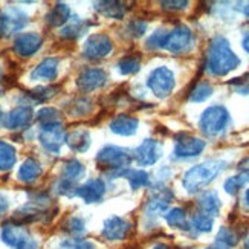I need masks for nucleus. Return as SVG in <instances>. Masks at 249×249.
Here are the masks:
<instances>
[{"mask_svg":"<svg viewBox=\"0 0 249 249\" xmlns=\"http://www.w3.org/2000/svg\"><path fill=\"white\" fill-rule=\"evenodd\" d=\"M28 25V16L18 8H5L0 11V36L11 37Z\"/></svg>","mask_w":249,"mask_h":249,"instance_id":"obj_7","label":"nucleus"},{"mask_svg":"<svg viewBox=\"0 0 249 249\" xmlns=\"http://www.w3.org/2000/svg\"><path fill=\"white\" fill-rule=\"evenodd\" d=\"M60 249H95V245L83 239H68L61 242Z\"/></svg>","mask_w":249,"mask_h":249,"instance_id":"obj_41","label":"nucleus"},{"mask_svg":"<svg viewBox=\"0 0 249 249\" xmlns=\"http://www.w3.org/2000/svg\"><path fill=\"white\" fill-rule=\"evenodd\" d=\"M147 86L158 98H167L176 86L175 73L167 66H159L148 75Z\"/></svg>","mask_w":249,"mask_h":249,"instance_id":"obj_6","label":"nucleus"},{"mask_svg":"<svg viewBox=\"0 0 249 249\" xmlns=\"http://www.w3.org/2000/svg\"><path fill=\"white\" fill-rule=\"evenodd\" d=\"M84 171H86V168H84V165L81 164L80 160L71 159L63 167V179H68L71 182L77 183L78 179L84 176Z\"/></svg>","mask_w":249,"mask_h":249,"instance_id":"obj_29","label":"nucleus"},{"mask_svg":"<svg viewBox=\"0 0 249 249\" xmlns=\"http://www.w3.org/2000/svg\"><path fill=\"white\" fill-rule=\"evenodd\" d=\"M2 242L13 248V249H38V243L31 232L20 223H6L3 225L2 232Z\"/></svg>","mask_w":249,"mask_h":249,"instance_id":"obj_5","label":"nucleus"},{"mask_svg":"<svg viewBox=\"0 0 249 249\" xmlns=\"http://www.w3.org/2000/svg\"><path fill=\"white\" fill-rule=\"evenodd\" d=\"M113 45L109 36L106 34H93L84 43L83 53L89 60H100L107 57L112 52Z\"/></svg>","mask_w":249,"mask_h":249,"instance_id":"obj_10","label":"nucleus"},{"mask_svg":"<svg viewBox=\"0 0 249 249\" xmlns=\"http://www.w3.org/2000/svg\"><path fill=\"white\" fill-rule=\"evenodd\" d=\"M71 20V9L66 3H57L49 13L46 14V23L49 26H63L64 23H68Z\"/></svg>","mask_w":249,"mask_h":249,"instance_id":"obj_24","label":"nucleus"},{"mask_svg":"<svg viewBox=\"0 0 249 249\" xmlns=\"http://www.w3.org/2000/svg\"><path fill=\"white\" fill-rule=\"evenodd\" d=\"M230 120H231L230 112L225 106H220V104L211 106L207 110H203L200 116V121H199L200 132L205 136L214 138L220 135L223 130L228 127Z\"/></svg>","mask_w":249,"mask_h":249,"instance_id":"obj_4","label":"nucleus"},{"mask_svg":"<svg viewBox=\"0 0 249 249\" xmlns=\"http://www.w3.org/2000/svg\"><path fill=\"white\" fill-rule=\"evenodd\" d=\"M230 86L232 88L234 92L248 95L249 93V73H245L239 78H234L232 81H230Z\"/></svg>","mask_w":249,"mask_h":249,"instance_id":"obj_42","label":"nucleus"},{"mask_svg":"<svg viewBox=\"0 0 249 249\" xmlns=\"http://www.w3.org/2000/svg\"><path fill=\"white\" fill-rule=\"evenodd\" d=\"M133 155L127 148L116 145H106L96 155L98 165L112 173V176H125L127 167L132 164Z\"/></svg>","mask_w":249,"mask_h":249,"instance_id":"obj_3","label":"nucleus"},{"mask_svg":"<svg viewBox=\"0 0 249 249\" xmlns=\"http://www.w3.org/2000/svg\"><path fill=\"white\" fill-rule=\"evenodd\" d=\"M139 121L130 115H118L110 121L109 127L115 135L120 136H133L138 130Z\"/></svg>","mask_w":249,"mask_h":249,"instance_id":"obj_20","label":"nucleus"},{"mask_svg":"<svg viewBox=\"0 0 249 249\" xmlns=\"http://www.w3.org/2000/svg\"><path fill=\"white\" fill-rule=\"evenodd\" d=\"M246 183H249V171H243L240 175L228 178L223 183V188L226 193L231 194V196H235V194L240 191V188H243Z\"/></svg>","mask_w":249,"mask_h":249,"instance_id":"obj_30","label":"nucleus"},{"mask_svg":"<svg viewBox=\"0 0 249 249\" xmlns=\"http://www.w3.org/2000/svg\"><path fill=\"white\" fill-rule=\"evenodd\" d=\"M17 155H16V148L5 142V141H0V171H8L16 165Z\"/></svg>","mask_w":249,"mask_h":249,"instance_id":"obj_27","label":"nucleus"},{"mask_svg":"<svg viewBox=\"0 0 249 249\" xmlns=\"http://www.w3.org/2000/svg\"><path fill=\"white\" fill-rule=\"evenodd\" d=\"M37 121L41 125L61 124V113L53 107H43L37 112Z\"/></svg>","mask_w":249,"mask_h":249,"instance_id":"obj_32","label":"nucleus"},{"mask_svg":"<svg viewBox=\"0 0 249 249\" xmlns=\"http://www.w3.org/2000/svg\"><path fill=\"white\" fill-rule=\"evenodd\" d=\"M68 231L73 235H83L86 232L84 220L81 217H71L68 220Z\"/></svg>","mask_w":249,"mask_h":249,"instance_id":"obj_44","label":"nucleus"},{"mask_svg":"<svg viewBox=\"0 0 249 249\" xmlns=\"http://www.w3.org/2000/svg\"><path fill=\"white\" fill-rule=\"evenodd\" d=\"M240 66V58L230 46V41L222 36L210 41L207 51V71L214 77H225Z\"/></svg>","mask_w":249,"mask_h":249,"instance_id":"obj_1","label":"nucleus"},{"mask_svg":"<svg viewBox=\"0 0 249 249\" xmlns=\"http://www.w3.org/2000/svg\"><path fill=\"white\" fill-rule=\"evenodd\" d=\"M92 110V101L86 100V98H78L75 100L71 106L69 112L75 116H83V115H88Z\"/></svg>","mask_w":249,"mask_h":249,"instance_id":"obj_39","label":"nucleus"},{"mask_svg":"<svg viewBox=\"0 0 249 249\" xmlns=\"http://www.w3.org/2000/svg\"><path fill=\"white\" fill-rule=\"evenodd\" d=\"M207 249H228V248H225V246H222V245H219V243H215V245H213V246H210V248H207Z\"/></svg>","mask_w":249,"mask_h":249,"instance_id":"obj_51","label":"nucleus"},{"mask_svg":"<svg viewBox=\"0 0 249 249\" xmlns=\"http://www.w3.org/2000/svg\"><path fill=\"white\" fill-rule=\"evenodd\" d=\"M57 93V88H51V86H46V88H37L34 90H31L29 98L34 103H43L51 100L52 96H55Z\"/></svg>","mask_w":249,"mask_h":249,"instance_id":"obj_37","label":"nucleus"},{"mask_svg":"<svg viewBox=\"0 0 249 249\" xmlns=\"http://www.w3.org/2000/svg\"><path fill=\"white\" fill-rule=\"evenodd\" d=\"M213 95V86L208 81H200L196 88L190 92L191 103H203Z\"/></svg>","mask_w":249,"mask_h":249,"instance_id":"obj_33","label":"nucleus"},{"mask_svg":"<svg viewBox=\"0 0 249 249\" xmlns=\"http://www.w3.org/2000/svg\"><path fill=\"white\" fill-rule=\"evenodd\" d=\"M239 168L243 170V171H249V156L245 158V159L240 162V164H239Z\"/></svg>","mask_w":249,"mask_h":249,"instance_id":"obj_48","label":"nucleus"},{"mask_svg":"<svg viewBox=\"0 0 249 249\" xmlns=\"http://www.w3.org/2000/svg\"><path fill=\"white\" fill-rule=\"evenodd\" d=\"M167 36H168V31H165V29L155 31L147 40V48L148 49H164Z\"/></svg>","mask_w":249,"mask_h":249,"instance_id":"obj_38","label":"nucleus"},{"mask_svg":"<svg viewBox=\"0 0 249 249\" xmlns=\"http://www.w3.org/2000/svg\"><path fill=\"white\" fill-rule=\"evenodd\" d=\"M162 8L167 9V11H180V9H185L188 6L187 0H180V2H160Z\"/></svg>","mask_w":249,"mask_h":249,"instance_id":"obj_45","label":"nucleus"},{"mask_svg":"<svg viewBox=\"0 0 249 249\" xmlns=\"http://www.w3.org/2000/svg\"><path fill=\"white\" fill-rule=\"evenodd\" d=\"M197 205L200 208V213L210 215V217H215L220 213L222 202L215 191H203L197 199Z\"/></svg>","mask_w":249,"mask_h":249,"instance_id":"obj_22","label":"nucleus"},{"mask_svg":"<svg viewBox=\"0 0 249 249\" xmlns=\"http://www.w3.org/2000/svg\"><path fill=\"white\" fill-rule=\"evenodd\" d=\"M242 46H243V49L249 53V34H246V36L243 37V40H242Z\"/></svg>","mask_w":249,"mask_h":249,"instance_id":"obj_49","label":"nucleus"},{"mask_svg":"<svg viewBox=\"0 0 249 249\" xmlns=\"http://www.w3.org/2000/svg\"><path fill=\"white\" fill-rule=\"evenodd\" d=\"M77 183L75 182H71L68 179H60L55 185V191L61 196H73V194H77Z\"/></svg>","mask_w":249,"mask_h":249,"instance_id":"obj_40","label":"nucleus"},{"mask_svg":"<svg viewBox=\"0 0 249 249\" xmlns=\"http://www.w3.org/2000/svg\"><path fill=\"white\" fill-rule=\"evenodd\" d=\"M237 11H240L242 14H245L246 17H249V2H239L235 6Z\"/></svg>","mask_w":249,"mask_h":249,"instance_id":"obj_46","label":"nucleus"},{"mask_svg":"<svg viewBox=\"0 0 249 249\" xmlns=\"http://www.w3.org/2000/svg\"><path fill=\"white\" fill-rule=\"evenodd\" d=\"M133 159L139 165H155L162 156V144L156 139H145L133 150Z\"/></svg>","mask_w":249,"mask_h":249,"instance_id":"obj_11","label":"nucleus"},{"mask_svg":"<svg viewBox=\"0 0 249 249\" xmlns=\"http://www.w3.org/2000/svg\"><path fill=\"white\" fill-rule=\"evenodd\" d=\"M86 29H88V25H86L81 18L73 17L69 20V23L60 31V36L64 38H78L80 36L84 34Z\"/></svg>","mask_w":249,"mask_h":249,"instance_id":"obj_28","label":"nucleus"},{"mask_svg":"<svg viewBox=\"0 0 249 249\" xmlns=\"http://www.w3.org/2000/svg\"><path fill=\"white\" fill-rule=\"evenodd\" d=\"M215 243H219V245L230 249L239 243V234H237L234 230L228 228V226H222L220 231L217 232V237H215Z\"/></svg>","mask_w":249,"mask_h":249,"instance_id":"obj_34","label":"nucleus"},{"mask_svg":"<svg viewBox=\"0 0 249 249\" xmlns=\"http://www.w3.org/2000/svg\"><path fill=\"white\" fill-rule=\"evenodd\" d=\"M127 29H128V36L132 37H141L145 34L147 31V23L142 20H132L130 23L127 25Z\"/></svg>","mask_w":249,"mask_h":249,"instance_id":"obj_43","label":"nucleus"},{"mask_svg":"<svg viewBox=\"0 0 249 249\" xmlns=\"http://www.w3.org/2000/svg\"><path fill=\"white\" fill-rule=\"evenodd\" d=\"M66 144L75 153H84L90 147V133L84 128H75L66 135Z\"/></svg>","mask_w":249,"mask_h":249,"instance_id":"obj_21","label":"nucleus"},{"mask_svg":"<svg viewBox=\"0 0 249 249\" xmlns=\"http://www.w3.org/2000/svg\"><path fill=\"white\" fill-rule=\"evenodd\" d=\"M43 173V168L40 165V162L34 158H28L23 164L20 165L18 173H17V178L20 182H25V183H32L36 182Z\"/></svg>","mask_w":249,"mask_h":249,"instance_id":"obj_23","label":"nucleus"},{"mask_svg":"<svg viewBox=\"0 0 249 249\" xmlns=\"http://www.w3.org/2000/svg\"><path fill=\"white\" fill-rule=\"evenodd\" d=\"M93 6L100 14L109 17V18H123L125 16V6L121 2L107 0V2H95Z\"/></svg>","mask_w":249,"mask_h":249,"instance_id":"obj_25","label":"nucleus"},{"mask_svg":"<svg viewBox=\"0 0 249 249\" xmlns=\"http://www.w3.org/2000/svg\"><path fill=\"white\" fill-rule=\"evenodd\" d=\"M116 68L123 75H133L141 68V60H139V57H125L118 61Z\"/></svg>","mask_w":249,"mask_h":249,"instance_id":"obj_36","label":"nucleus"},{"mask_svg":"<svg viewBox=\"0 0 249 249\" xmlns=\"http://www.w3.org/2000/svg\"><path fill=\"white\" fill-rule=\"evenodd\" d=\"M3 120H5V115H3V110L0 109V124H3Z\"/></svg>","mask_w":249,"mask_h":249,"instance_id":"obj_53","label":"nucleus"},{"mask_svg":"<svg viewBox=\"0 0 249 249\" xmlns=\"http://www.w3.org/2000/svg\"><path fill=\"white\" fill-rule=\"evenodd\" d=\"M130 230H132V225L127 220H124L123 217H118V215H113V217L104 222L101 234L104 239L115 242V240H124L128 235Z\"/></svg>","mask_w":249,"mask_h":249,"instance_id":"obj_15","label":"nucleus"},{"mask_svg":"<svg viewBox=\"0 0 249 249\" xmlns=\"http://www.w3.org/2000/svg\"><path fill=\"white\" fill-rule=\"evenodd\" d=\"M245 249H249V237L245 239Z\"/></svg>","mask_w":249,"mask_h":249,"instance_id":"obj_54","label":"nucleus"},{"mask_svg":"<svg viewBox=\"0 0 249 249\" xmlns=\"http://www.w3.org/2000/svg\"><path fill=\"white\" fill-rule=\"evenodd\" d=\"M191 45H193V34H191L190 28L180 25L168 32L164 49L179 55V53L187 52L191 48Z\"/></svg>","mask_w":249,"mask_h":249,"instance_id":"obj_12","label":"nucleus"},{"mask_svg":"<svg viewBox=\"0 0 249 249\" xmlns=\"http://www.w3.org/2000/svg\"><path fill=\"white\" fill-rule=\"evenodd\" d=\"M58 75V58L48 57L41 63L37 64V68L32 71L31 80L34 81H52L55 80Z\"/></svg>","mask_w":249,"mask_h":249,"instance_id":"obj_19","label":"nucleus"},{"mask_svg":"<svg viewBox=\"0 0 249 249\" xmlns=\"http://www.w3.org/2000/svg\"><path fill=\"white\" fill-rule=\"evenodd\" d=\"M245 203L249 207V188L246 190V193H245Z\"/></svg>","mask_w":249,"mask_h":249,"instance_id":"obj_52","label":"nucleus"},{"mask_svg":"<svg viewBox=\"0 0 249 249\" xmlns=\"http://www.w3.org/2000/svg\"><path fill=\"white\" fill-rule=\"evenodd\" d=\"M207 147V142L203 139H199L196 136H190L185 133H180L176 138L175 145V158L178 159H190L199 156Z\"/></svg>","mask_w":249,"mask_h":249,"instance_id":"obj_9","label":"nucleus"},{"mask_svg":"<svg viewBox=\"0 0 249 249\" xmlns=\"http://www.w3.org/2000/svg\"><path fill=\"white\" fill-rule=\"evenodd\" d=\"M32 109L28 106H18L14 110H11L3 120V125L8 130H20L23 127H28L32 121Z\"/></svg>","mask_w":249,"mask_h":249,"instance_id":"obj_18","label":"nucleus"},{"mask_svg":"<svg viewBox=\"0 0 249 249\" xmlns=\"http://www.w3.org/2000/svg\"><path fill=\"white\" fill-rule=\"evenodd\" d=\"M0 80H2V69H0Z\"/></svg>","mask_w":249,"mask_h":249,"instance_id":"obj_55","label":"nucleus"},{"mask_svg":"<svg viewBox=\"0 0 249 249\" xmlns=\"http://www.w3.org/2000/svg\"><path fill=\"white\" fill-rule=\"evenodd\" d=\"M38 141L43 148L48 150L52 155H58L60 148L66 141V133L61 124H51V125H41L38 133Z\"/></svg>","mask_w":249,"mask_h":249,"instance_id":"obj_8","label":"nucleus"},{"mask_svg":"<svg viewBox=\"0 0 249 249\" xmlns=\"http://www.w3.org/2000/svg\"><path fill=\"white\" fill-rule=\"evenodd\" d=\"M43 38L36 32H25L20 34L14 40V52L18 57H31L41 48Z\"/></svg>","mask_w":249,"mask_h":249,"instance_id":"obj_14","label":"nucleus"},{"mask_svg":"<svg viewBox=\"0 0 249 249\" xmlns=\"http://www.w3.org/2000/svg\"><path fill=\"white\" fill-rule=\"evenodd\" d=\"M130 187H132V190H139L142 187H147L150 183V176L148 173L142 171V170H132V171H127L125 175Z\"/></svg>","mask_w":249,"mask_h":249,"instance_id":"obj_35","label":"nucleus"},{"mask_svg":"<svg viewBox=\"0 0 249 249\" xmlns=\"http://www.w3.org/2000/svg\"><path fill=\"white\" fill-rule=\"evenodd\" d=\"M77 196L86 203H98L106 196V183L101 179H90L77 188Z\"/></svg>","mask_w":249,"mask_h":249,"instance_id":"obj_16","label":"nucleus"},{"mask_svg":"<svg viewBox=\"0 0 249 249\" xmlns=\"http://www.w3.org/2000/svg\"><path fill=\"white\" fill-rule=\"evenodd\" d=\"M171 199H173V191L167 188L156 191L145 205V215L147 217H156V215L162 213H167Z\"/></svg>","mask_w":249,"mask_h":249,"instance_id":"obj_17","label":"nucleus"},{"mask_svg":"<svg viewBox=\"0 0 249 249\" xmlns=\"http://www.w3.org/2000/svg\"><path fill=\"white\" fill-rule=\"evenodd\" d=\"M225 168H226V162L222 159L205 160L202 164H197L187 170L182 179V185L190 194L199 193L203 188H207Z\"/></svg>","mask_w":249,"mask_h":249,"instance_id":"obj_2","label":"nucleus"},{"mask_svg":"<svg viewBox=\"0 0 249 249\" xmlns=\"http://www.w3.org/2000/svg\"><path fill=\"white\" fill-rule=\"evenodd\" d=\"M153 249H170V246L165 245V243H158V245L153 246Z\"/></svg>","mask_w":249,"mask_h":249,"instance_id":"obj_50","label":"nucleus"},{"mask_svg":"<svg viewBox=\"0 0 249 249\" xmlns=\"http://www.w3.org/2000/svg\"><path fill=\"white\" fill-rule=\"evenodd\" d=\"M165 222L171 226V228L182 230V231H190V222L187 217V213L183 208H171L165 213Z\"/></svg>","mask_w":249,"mask_h":249,"instance_id":"obj_26","label":"nucleus"},{"mask_svg":"<svg viewBox=\"0 0 249 249\" xmlns=\"http://www.w3.org/2000/svg\"><path fill=\"white\" fill-rule=\"evenodd\" d=\"M107 80H109V75L106 73V71L100 68H89L78 75L77 86L81 92L89 93V92L101 89L103 86H106Z\"/></svg>","mask_w":249,"mask_h":249,"instance_id":"obj_13","label":"nucleus"},{"mask_svg":"<svg viewBox=\"0 0 249 249\" xmlns=\"http://www.w3.org/2000/svg\"><path fill=\"white\" fill-rule=\"evenodd\" d=\"M213 223H214L213 217L203 213H197L191 217L190 230H194L196 232H210L213 230Z\"/></svg>","mask_w":249,"mask_h":249,"instance_id":"obj_31","label":"nucleus"},{"mask_svg":"<svg viewBox=\"0 0 249 249\" xmlns=\"http://www.w3.org/2000/svg\"><path fill=\"white\" fill-rule=\"evenodd\" d=\"M8 207H9V202H8V199L3 196L2 193H0V215H2L3 213H6Z\"/></svg>","mask_w":249,"mask_h":249,"instance_id":"obj_47","label":"nucleus"}]
</instances>
